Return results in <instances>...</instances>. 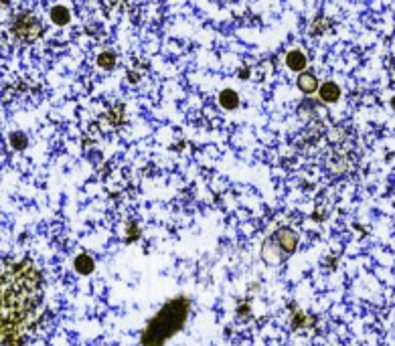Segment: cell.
Returning a JSON list of instances; mask_svg holds the SVG:
<instances>
[{
    "mask_svg": "<svg viewBox=\"0 0 395 346\" xmlns=\"http://www.w3.org/2000/svg\"><path fill=\"white\" fill-rule=\"evenodd\" d=\"M49 17H51L53 25H57V27H65V25L71 21V13H69V9H67L65 5H57V7H53V9H51V13H49Z\"/></svg>",
    "mask_w": 395,
    "mask_h": 346,
    "instance_id": "4",
    "label": "cell"
},
{
    "mask_svg": "<svg viewBox=\"0 0 395 346\" xmlns=\"http://www.w3.org/2000/svg\"><path fill=\"white\" fill-rule=\"evenodd\" d=\"M286 65L294 73H302L308 65V59H306L304 51H300V49H292V51H288V55H286Z\"/></svg>",
    "mask_w": 395,
    "mask_h": 346,
    "instance_id": "2",
    "label": "cell"
},
{
    "mask_svg": "<svg viewBox=\"0 0 395 346\" xmlns=\"http://www.w3.org/2000/svg\"><path fill=\"white\" fill-rule=\"evenodd\" d=\"M219 104H221L225 110H235V108L239 106V95H237V91H233V89H223V91L219 93Z\"/></svg>",
    "mask_w": 395,
    "mask_h": 346,
    "instance_id": "5",
    "label": "cell"
},
{
    "mask_svg": "<svg viewBox=\"0 0 395 346\" xmlns=\"http://www.w3.org/2000/svg\"><path fill=\"white\" fill-rule=\"evenodd\" d=\"M43 281L27 263H0V344L17 342L41 316Z\"/></svg>",
    "mask_w": 395,
    "mask_h": 346,
    "instance_id": "1",
    "label": "cell"
},
{
    "mask_svg": "<svg viewBox=\"0 0 395 346\" xmlns=\"http://www.w3.org/2000/svg\"><path fill=\"white\" fill-rule=\"evenodd\" d=\"M318 95H320L322 102L332 104V102H336L338 97H340V87H338L334 81H326V83H322V85L318 87Z\"/></svg>",
    "mask_w": 395,
    "mask_h": 346,
    "instance_id": "3",
    "label": "cell"
},
{
    "mask_svg": "<svg viewBox=\"0 0 395 346\" xmlns=\"http://www.w3.org/2000/svg\"><path fill=\"white\" fill-rule=\"evenodd\" d=\"M97 63H100L102 69H112L116 65V55L112 51H104L100 57H97Z\"/></svg>",
    "mask_w": 395,
    "mask_h": 346,
    "instance_id": "7",
    "label": "cell"
},
{
    "mask_svg": "<svg viewBox=\"0 0 395 346\" xmlns=\"http://www.w3.org/2000/svg\"><path fill=\"white\" fill-rule=\"evenodd\" d=\"M298 87L304 91V93H312L316 87H318V81L312 73H302L300 79H298Z\"/></svg>",
    "mask_w": 395,
    "mask_h": 346,
    "instance_id": "6",
    "label": "cell"
}]
</instances>
